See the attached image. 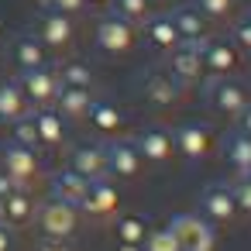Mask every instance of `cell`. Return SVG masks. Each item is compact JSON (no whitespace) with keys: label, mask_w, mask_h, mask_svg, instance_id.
Masks as SVG:
<instances>
[{"label":"cell","mask_w":251,"mask_h":251,"mask_svg":"<svg viewBox=\"0 0 251 251\" xmlns=\"http://www.w3.org/2000/svg\"><path fill=\"white\" fill-rule=\"evenodd\" d=\"M169 227L176 230L182 251H213L217 248V230L200 213H176L169 220Z\"/></svg>","instance_id":"1"},{"label":"cell","mask_w":251,"mask_h":251,"mask_svg":"<svg viewBox=\"0 0 251 251\" xmlns=\"http://www.w3.org/2000/svg\"><path fill=\"white\" fill-rule=\"evenodd\" d=\"M38 227L45 237H55V241H69L76 230H79V206L66 203V200H49L42 210H38Z\"/></svg>","instance_id":"2"},{"label":"cell","mask_w":251,"mask_h":251,"mask_svg":"<svg viewBox=\"0 0 251 251\" xmlns=\"http://www.w3.org/2000/svg\"><path fill=\"white\" fill-rule=\"evenodd\" d=\"M18 86L25 90V97H28L31 107H52V100L59 93V76L49 66H35V69H21Z\"/></svg>","instance_id":"3"},{"label":"cell","mask_w":251,"mask_h":251,"mask_svg":"<svg viewBox=\"0 0 251 251\" xmlns=\"http://www.w3.org/2000/svg\"><path fill=\"white\" fill-rule=\"evenodd\" d=\"M206 100H210V107H213L217 114H227V117H237V114L251 103V100H248V90H244L241 83L227 79V76H217V79L206 83Z\"/></svg>","instance_id":"4"},{"label":"cell","mask_w":251,"mask_h":251,"mask_svg":"<svg viewBox=\"0 0 251 251\" xmlns=\"http://www.w3.org/2000/svg\"><path fill=\"white\" fill-rule=\"evenodd\" d=\"M97 49L100 52H110V55H121L134 45V25L117 18V14H107L100 25H97Z\"/></svg>","instance_id":"5"},{"label":"cell","mask_w":251,"mask_h":251,"mask_svg":"<svg viewBox=\"0 0 251 251\" xmlns=\"http://www.w3.org/2000/svg\"><path fill=\"white\" fill-rule=\"evenodd\" d=\"M200 217L210 224H230L237 217V203L230 196V186H220V182L206 186L200 193Z\"/></svg>","instance_id":"6"},{"label":"cell","mask_w":251,"mask_h":251,"mask_svg":"<svg viewBox=\"0 0 251 251\" xmlns=\"http://www.w3.org/2000/svg\"><path fill=\"white\" fill-rule=\"evenodd\" d=\"M0 165H4V172H7L18 186L31 182V179L42 172V162H38L35 148H25V145H18V141L0 151Z\"/></svg>","instance_id":"7"},{"label":"cell","mask_w":251,"mask_h":251,"mask_svg":"<svg viewBox=\"0 0 251 251\" xmlns=\"http://www.w3.org/2000/svg\"><path fill=\"white\" fill-rule=\"evenodd\" d=\"M200 59H203V66L213 69L217 76H227V73H234V69L241 66L237 45L227 42V38H210V35L200 42Z\"/></svg>","instance_id":"8"},{"label":"cell","mask_w":251,"mask_h":251,"mask_svg":"<svg viewBox=\"0 0 251 251\" xmlns=\"http://www.w3.org/2000/svg\"><path fill=\"white\" fill-rule=\"evenodd\" d=\"M172 59H169V76L176 83H196L200 73H203V59H200V42H179L176 49H169Z\"/></svg>","instance_id":"9"},{"label":"cell","mask_w":251,"mask_h":251,"mask_svg":"<svg viewBox=\"0 0 251 251\" xmlns=\"http://www.w3.org/2000/svg\"><path fill=\"white\" fill-rule=\"evenodd\" d=\"M103 155H107V176L134 179V176L141 172V155H138V145H134V141H127V138L103 145Z\"/></svg>","instance_id":"10"},{"label":"cell","mask_w":251,"mask_h":251,"mask_svg":"<svg viewBox=\"0 0 251 251\" xmlns=\"http://www.w3.org/2000/svg\"><path fill=\"white\" fill-rule=\"evenodd\" d=\"M134 145H138L141 162H155V165H162V162L172 158V134H169L165 127H158V124L141 127L138 138H134Z\"/></svg>","instance_id":"11"},{"label":"cell","mask_w":251,"mask_h":251,"mask_svg":"<svg viewBox=\"0 0 251 251\" xmlns=\"http://www.w3.org/2000/svg\"><path fill=\"white\" fill-rule=\"evenodd\" d=\"M117 200H121L117 186H114L107 176H100V179H90V182H86V196H83L79 206H83L90 217H107L110 210H117Z\"/></svg>","instance_id":"12"},{"label":"cell","mask_w":251,"mask_h":251,"mask_svg":"<svg viewBox=\"0 0 251 251\" xmlns=\"http://www.w3.org/2000/svg\"><path fill=\"white\" fill-rule=\"evenodd\" d=\"M35 38H38L42 45H49V49L69 45V42H73V21H69V14L49 7V11L38 18V35H35Z\"/></svg>","instance_id":"13"},{"label":"cell","mask_w":251,"mask_h":251,"mask_svg":"<svg viewBox=\"0 0 251 251\" xmlns=\"http://www.w3.org/2000/svg\"><path fill=\"white\" fill-rule=\"evenodd\" d=\"M172 148L176 151H182L189 162H200V158H206V151H210V131L206 127H200V124H179L176 127V134H172Z\"/></svg>","instance_id":"14"},{"label":"cell","mask_w":251,"mask_h":251,"mask_svg":"<svg viewBox=\"0 0 251 251\" xmlns=\"http://www.w3.org/2000/svg\"><path fill=\"white\" fill-rule=\"evenodd\" d=\"M169 21H172L179 42H203L206 38V18L196 7H172Z\"/></svg>","instance_id":"15"},{"label":"cell","mask_w":251,"mask_h":251,"mask_svg":"<svg viewBox=\"0 0 251 251\" xmlns=\"http://www.w3.org/2000/svg\"><path fill=\"white\" fill-rule=\"evenodd\" d=\"M145 97H148V103H155V107H172V103H179V97H182V83H176L169 73H151V76L145 79Z\"/></svg>","instance_id":"16"},{"label":"cell","mask_w":251,"mask_h":251,"mask_svg":"<svg viewBox=\"0 0 251 251\" xmlns=\"http://www.w3.org/2000/svg\"><path fill=\"white\" fill-rule=\"evenodd\" d=\"M86 182H90V179H83L76 169H62V172H55V176H52L49 189H52V196H55V200H66V203L79 206V203H83V196H86Z\"/></svg>","instance_id":"17"},{"label":"cell","mask_w":251,"mask_h":251,"mask_svg":"<svg viewBox=\"0 0 251 251\" xmlns=\"http://www.w3.org/2000/svg\"><path fill=\"white\" fill-rule=\"evenodd\" d=\"M31 110H35V107L28 103V97H25V90L18 86V79L0 83V121L11 124V121H18V117H25V114H31Z\"/></svg>","instance_id":"18"},{"label":"cell","mask_w":251,"mask_h":251,"mask_svg":"<svg viewBox=\"0 0 251 251\" xmlns=\"http://www.w3.org/2000/svg\"><path fill=\"white\" fill-rule=\"evenodd\" d=\"M69 169H76L83 179H100V176H107V155L100 145H79L73 151Z\"/></svg>","instance_id":"19"},{"label":"cell","mask_w":251,"mask_h":251,"mask_svg":"<svg viewBox=\"0 0 251 251\" xmlns=\"http://www.w3.org/2000/svg\"><path fill=\"white\" fill-rule=\"evenodd\" d=\"M90 90H73V86H59V93H55V110H59V117H69V121H83L86 117V110H90Z\"/></svg>","instance_id":"20"},{"label":"cell","mask_w":251,"mask_h":251,"mask_svg":"<svg viewBox=\"0 0 251 251\" xmlns=\"http://www.w3.org/2000/svg\"><path fill=\"white\" fill-rule=\"evenodd\" d=\"M35 127H38V145L55 148V145H62V141H66V127H62L59 110H49V107L35 110Z\"/></svg>","instance_id":"21"},{"label":"cell","mask_w":251,"mask_h":251,"mask_svg":"<svg viewBox=\"0 0 251 251\" xmlns=\"http://www.w3.org/2000/svg\"><path fill=\"white\" fill-rule=\"evenodd\" d=\"M145 35L155 49H176L179 45V35H176L169 14H148L145 18Z\"/></svg>","instance_id":"22"},{"label":"cell","mask_w":251,"mask_h":251,"mask_svg":"<svg viewBox=\"0 0 251 251\" xmlns=\"http://www.w3.org/2000/svg\"><path fill=\"white\" fill-rule=\"evenodd\" d=\"M35 217V200L18 186L11 196H4V224H14V227H21V224H28Z\"/></svg>","instance_id":"23"},{"label":"cell","mask_w":251,"mask_h":251,"mask_svg":"<svg viewBox=\"0 0 251 251\" xmlns=\"http://www.w3.org/2000/svg\"><path fill=\"white\" fill-rule=\"evenodd\" d=\"M224 158H227V165L237 172V176H244L248 169H251V138L248 134H230L227 138V145H224Z\"/></svg>","instance_id":"24"},{"label":"cell","mask_w":251,"mask_h":251,"mask_svg":"<svg viewBox=\"0 0 251 251\" xmlns=\"http://www.w3.org/2000/svg\"><path fill=\"white\" fill-rule=\"evenodd\" d=\"M14 62H18L21 69L45 66V45H42L35 35H18V38H14Z\"/></svg>","instance_id":"25"},{"label":"cell","mask_w":251,"mask_h":251,"mask_svg":"<svg viewBox=\"0 0 251 251\" xmlns=\"http://www.w3.org/2000/svg\"><path fill=\"white\" fill-rule=\"evenodd\" d=\"M86 117H90V124L97 127V131H103V134H114L117 127H121V110L110 103V100H90V110H86Z\"/></svg>","instance_id":"26"},{"label":"cell","mask_w":251,"mask_h":251,"mask_svg":"<svg viewBox=\"0 0 251 251\" xmlns=\"http://www.w3.org/2000/svg\"><path fill=\"white\" fill-rule=\"evenodd\" d=\"M55 76H59V86L93 90V73H90V66H83V62H62V66L55 69Z\"/></svg>","instance_id":"27"},{"label":"cell","mask_w":251,"mask_h":251,"mask_svg":"<svg viewBox=\"0 0 251 251\" xmlns=\"http://www.w3.org/2000/svg\"><path fill=\"white\" fill-rule=\"evenodd\" d=\"M141 251H182V248H179L176 230L165 224V227H148V234L141 241Z\"/></svg>","instance_id":"28"},{"label":"cell","mask_w":251,"mask_h":251,"mask_svg":"<svg viewBox=\"0 0 251 251\" xmlns=\"http://www.w3.org/2000/svg\"><path fill=\"white\" fill-rule=\"evenodd\" d=\"M114 230H117V241H124V244H141L145 234H148V220L138 217V213H127V217L117 220Z\"/></svg>","instance_id":"29"},{"label":"cell","mask_w":251,"mask_h":251,"mask_svg":"<svg viewBox=\"0 0 251 251\" xmlns=\"http://www.w3.org/2000/svg\"><path fill=\"white\" fill-rule=\"evenodd\" d=\"M11 134H14V141H18V145H25V148H35V145H38L35 110H31V114H25V117H18V121H11Z\"/></svg>","instance_id":"30"},{"label":"cell","mask_w":251,"mask_h":251,"mask_svg":"<svg viewBox=\"0 0 251 251\" xmlns=\"http://www.w3.org/2000/svg\"><path fill=\"white\" fill-rule=\"evenodd\" d=\"M114 14L131 21V25H138V21H145L151 14V4L148 0H114Z\"/></svg>","instance_id":"31"},{"label":"cell","mask_w":251,"mask_h":251,"mask_svg":"<svg viewBox=\"0 0 251 251\" xmlns=\"http://www.w3.org/2000/svg\"><path fill=\"white\" fill-rule=\"evenodd\" d=\"M230 196H234L237 210L251 217V179H248V176H241V179H237V182L230 186Z\"/></svg>","instance_id":"32"},{"label":"cell","mask_w":251,"mask_h":251,"mask_svg":"<svg viewBox=\"0 0 251 251\" xmlns=\"http://www.w3.org/2000/svg\"><path fill=\"white\" fill-rule=\"evenodd\" d=\"M196 11L203 18H227L234 11V0H196Z\"/></svg>","instance_id":"33"},{"label":"cell","mask_w":251,"mask_h":251,"mask_svg":"<svg viewBox=\"0 0 251 251\" xmlns=\"http://www.w3.org/2000/svg\"><path fill=\"white\" fill-rule=\"evenodd\" d=\"M234 45L251 52V18H241V21L234 25Z\"/></svg>","instance_id":"34"},{"label":"cell","mask_w":251,"mask_h":251,"mask_svg":"<svg viewBox=\"0 0 251 251\" xmlns=\"http://www.w3.org/2000/svg\"><path fill=\"white\" fill-rule=\"evenodd\" d=\"M49 7H55V11H62V14H79V11L86 7V0H52Z\"/></svg>","instance_id":"35"},{"label":"cell","mask_w":251,"mask_h":251,"mask_svg":"<svg viewBox=\"0 0 251 251\" xmlns=\"http://www.w3.org/2000/svg\"><path fill=\"white\" fill-rule=\"evenodd\" d=\"M35 251H73L66 241H55V237H45V241H38L35 244Z\"/></svg>","instance_id":"36"},{"label":"cell","mask_w":251,"mask_h":251,"mask_svg":"<svg viewBox=\"0 0 251 251\" xmlns=\"http://www.w3.org/2000/svg\"><path fill=\"white\" fill-rule=\"evenodd\" d=\"M237 131L251 138V103H248V107H244V110L237 114Z\"/></svg>","instance_id":"37"},{"label":"cell","mask_w":251,"mask_h":251,"mask_svg":"<svg viewBox=\"0 0 251 251\" xmlns=\"http://www.w3.org/2000/svg\"><path fill=\"white\" fill-rule=\"evenodd\" d=\"M14 189H18V182H14L7 172H0V200H4V196H11Z\"/></svg>","instance_id":"38"},{"label":"cell","mask_w":251,"mask_h":251,"mask_svg":"<svg viewBox=\"0 0 251 251\" xmlns=\"http://www.w3.org/2000/svg\"><path fill=\"white\" fill-rule=\"evenodd\" d=\"M0 251H11V234H7V224H0Z\"/></svg>","instance_id":"39"},{"label":"cell","mask_w":251,"mask_h":251,"mask_svg":"<svg viewBox=\"0 0 251 251\" xmlns=\"http://www.w3.org/2000/svg\"><path fill=\"white\" fill-rule=\"evenodd\" d=\"M117 251H141V244H124V241H117Z\"/></svg>","instance_id":"40"},{"label":"cell","mask_w":251,"mask_h":251,"mask_svg":"<svg viewBox=\"0 0 251 251\" xmlns=\"http://www.w3.org/2000/svg\"><path fill=\"white\" fill-rule=\"evenodd\" d=\"M0 224H4V200H0Z\"/></svg>","instance_id":"41"},{"label":"cell","mask_w":251,"mask_h":251,"mask_svg":"<svg viewBox=\"0 0 251 251\" xmlns=\"http://www.w3.org/2000/svg\"><path fill=\"white\" fill-rule=\"evenodd\" d=\"M38 4H42V7H49V4H52V0H38Z\"/></svg>","instance_id":"42"},{"label":"cell","mask_w":251,"mask_h":251,"mask_svg":"<svg viewBox=\"0 0 251 251\" xmlns=\"http://www.w3.org/2000/svg\"><path fill=\"white\" fill-rule=\"evenodd\" d=\"M90 4H103V0H90Z\"/></svg>","instance_id":"43"},{"label":"cell","mask_w":251,"mask_h":251,"mask_svg":"<svg viewBox=\"0 0 251 251\" xmlns=\"http://www.w3.org/2000/svg\"><path fill=\"white\" fill-rule=\"evenodd\" d=\"M244 176H248V179H251V169H248V172H244Z\"/></svg>","instance_id":"44"},{"label":"cell","mask_w":251,"mask_h":251,"mask_svg":"<svg viewBox=\"0 0 251 251\" xmlns=\"http://www.w3.org/2000/svg\"><path fill=\"white\" fill-rule=\"evenodd\" d=\"M248 18H251V14H248Z\"/></svg>","instance_id":"45"}]
</instances>
